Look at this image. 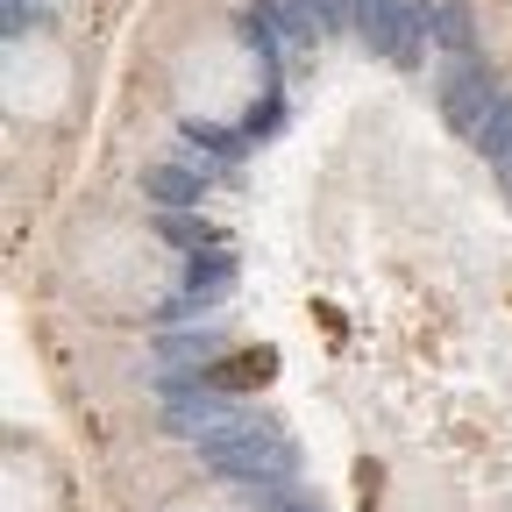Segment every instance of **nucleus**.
Returning a JSON list of instances; mask_svg holds the SVG:
<instances>
[{"mask_svg": "<svg viewBox=\"0 0 512 512\" xmlns=\"http://www.w3.org/2000/svg\"><path fill=\"white\" fill-rule=\"evenodd\" d=\"M271 370H278V349H242V356H228V363L214 370V384L249 392V384H271Z\"/></svg>", "mask_w": 512, "mask_h": 512, "instance_id": "obj_1", "label": "nucleus"}]
</instances>
